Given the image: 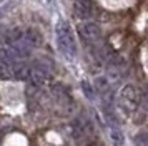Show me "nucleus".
<instances>
[{
  "label": "nucleus",
  "instance_id": "20e7f679",
  "mask_svg": "<svg viewBox=\"0 0 148 146\" xmlns=\"http://www.w3.org/2000/svg\"><path fill=\"white\" fill-rule=\"evenodd\" d=\"M28 81L34 86H42L50 80V68L43 63H35L28 70Z\"/></svg>",
  "mask_w": 148,
  "mask_h": 146
},
{
  "label": "nucleus",
  "instance_id": "0eeeda50",
  "mask_svg": "<svg viewBox=\"0 0 148 146\" xmlns=\"http://www.w3.org/2000/svg\"><path fill=\"white\" fill-rule=\"evenodd\" d=\"M73 10L78 18L87 20L93 15V5L92 0H73Z\"/></svg>",
  "mask_w": 148,
  "mask_h": 146
},
{
  "label": "nucleus",
  "instance_id": "1a4fd4ad",
  "mask_svg": "<svg viewBox=\"0 0 148 146\" xmlns=\"http://www.w3.org/2000/svg\"><path fill=\"white\" fill-rule=\"evenodd\" d=\"M110 133H112V141H113V145L115 146H123V134H121V131L118 130V126L112 125Z\"/></svg>",
  "mask_w": 148,
  "mask_h": 146
},
{
  "label": "nucleus",
  "instance_id": "7ed1b4c3",
  "mask_svg": "<svg viewBox=\"0 0 148 146\" xmlns=\"http://www.w3.org/2000/svg\"><path fill=\"white\" fill-rule=\"evenodd\" d=\"M127 73V61L118 55H110L107 61V78L110 83L118 80Z\"/></svg>",
  "mask_w": 148,
  "mask_h": 146
},
{
  "label": "nucleus",
  "instance_id": "6e6552de",
  "mask_svg": "<svg viewBox=\"0 0 148 146\" xmlns=\"http://www.w3.org/2000/svg\"><path fill=\"white\" fill-rule=\"evenodd\" d=\"M25 35H27L28 43L34 46V48L42 43V33L38 30H35V28H25Z\"/></svg>",
  "mask_w": 148,
  "mask_h": 146
},
{
  "label": "nucleus",
  "instance_id": "9d476101",
  "mask_svg": "<svg viewBox=\"0 0 148 146\" xmlns=\"http://www.w3.org/2000/svg\"><path fill=\"white\" fill-rule=\"evenodd\" d=\"M8 78H12V65L0 60V80H8Z\"/></svg>",
  "mask_w": 148,
  "mask_h": 146
},
{
  "label": "nucleus",
  "instance_id": "9b49d317",
  "mask_svg": "<svg viewBox=\"0 0 148 146\" xmlns=\"http://www.w3.org/2000/svg\"><path fill=\"white\" fill-rule=\"evenodd\" d=\"M135 146H148V133H138L135 136Z\"/></svg>",
  "mask_w": 148,
  "mask_h": 146
},
{
  "label": "nucleus",
  "instance_id": "ddd939ff",
  "mask_svg": "<svg viewBox=\"0 0 148 146\" xmlns=\"http://www.w3.org/2000/svg\"><path fill=\"white\" fill-rule=\"evenodd\" d=\"M141 103H143V106H145V110H148V88L141 93Z\"/></svg>",
  "mask_w": 148,
  "mask_h": 146
},
{
  "label": "nucleus",
  "instance_id": "423d86ee",
  "mask_svg": "<svg viewBox=\"0 0 148 146\" xmlns=\"http://www.w3.org/2000/svg\"><path fill=\"white\" fill-rule=\"evenodd\" d=\"M93 133V123L87 116H78L73 121V136L77 139H87Z\"/></svg>",
  "mask_w": 148,
  "mask_h": 146
},
{
  "label": "nucleus",
  "instance_id": "f257e3e1",
  "mask_svg": "<svg viewBox=\"0 0 148 146\" xmlns=\"http://www.w3.org/2000/svg\"><path fill=\"white\" fill-rule=\"evenodd\" d=\"M57 43L60 52L68 57V58H73L75 53H77V42H75L73 32H72V27L68 25V22L60 20L57 23Z\"/></svg>",
  "mask_w": 148,
  "mask_h": 146
},
{
  "label": "nucleus",
  "instance_id": "f8f14e48",
  "mask_svg": "<svg viewBox=\"0 0 148 146\" xmlns=\"http://www.w3.org/2000/svg\"><path fill=\"white\" fill-rule=\"evenodd\" d=\"M82 88H83V91H85V95H87L88 98L93 96V90H92V86H90L88 81H83V83H82Z\"/></svg>",
  "mask_w": 148,
  "mask_h": 146
},
{
  "label": "nucleus",
  "instance_id": "4468645a",
  "mask_svg": "<svg viewBox=\"0 0 148 146\" xmlns=\"http://www.w3.org/2000/svg\"><path fill=\"white\" fill-rule=\"evenodd\" d=\"M93 146H97V145H93Z\"/></svg>",
  "mask_w": 148,
  "mask_h": 146
},
{
  "label": "nucleus",
  "instance_id": "f03ea898",
  "mask_svg": "<svg viewBox=\"0 0 148 146\" xmlns=\"http://www.w3.org/2000/svg\"><path fill=\"white\" fill-rule=\"evenodd\" d=\"M141 103V91L135 85H125L120 91V105L127 111H133Z\"/></svg>",
  "mask_w": 148,
  "mask_h": 146
},
{
  "label": "nucleus",
  "instance_id": "39448f33",
  "mask_svg": "<svg viewBox=\"0 0 148 146\" xmlns=\"http://www.w3.org/2000/svg\"><path fill=\"white\" fill-rule=\"evenodd\" d=\"M78 33H80V37L83 42H87V43H97L98 40L101 38V30L100 27L93 23V22H85V23H82L78 27Z\"/></svg>",
  "mask_w": 148,
  "mask_h": 146
}]
</instances>
